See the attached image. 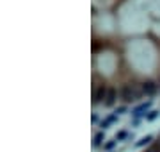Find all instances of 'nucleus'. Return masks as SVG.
<instances>
[{
  "label": "nucleus",
  "instance_id": "f257e3e1",
  "mask_svg": "<svg viewBox=\"0 0 160 152\" xmlns=\"http://www.w3.org/2000/svg\"><path fill=\"white\" fill-rule=\"evenodd\" d=\"M137 152H160V131L151 136Z\"/></svg>",
  "mask_w": 160,
  "mask_h": 152
}]
</instances>
